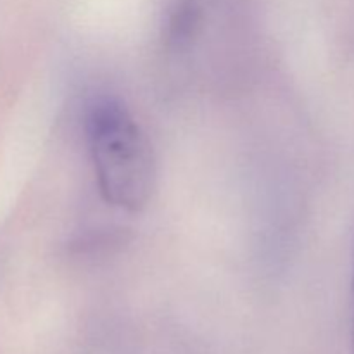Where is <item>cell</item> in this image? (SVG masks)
<instances>
[{"label": "cell", "mask_w": 354, "mask_h": 354, "mask_svg": "<svg viewBox=\"0 0 354 354\" xmlns=\"http://www.w3.org/2000/svg\"><path fill=\"white\" fill-rule=\"evenodd\" d=\"M351 354H354V268H353V328H351Z\"/></svg>", "instance_id": "3957f363"}, {"label": "cell", "mask_w": 354, "mask_h": 354, "mask_svg": "<svg viewBox=\"0 0 354 354\" xmlns=\"http://www.w3.org/2000/svg\"><path fill=\"white\" fill-rule=\"evenodd\" d=\"M203 9L197 0H182L171 10L166 26V45L171 50H185L199 35Z\"/></svg>", "instance_id": "7a4b0ae2"}, {"label": "cell", "mask_w": 354, "mask_h": 354, "mask_svg": "<svg viewBox=\"0 0 354 354\" xmlns=\"http://www.w3.org/2000/svg\"><path fill=\"white\" fill-rule=\"evenodd\" d=\"M85 128L104 201L130 213L144 209L154 192L156 159L140 124L121 100L100 97L88 106Z\"/></svg>", "instance_id": "6da1fadb"}]
</instances>
